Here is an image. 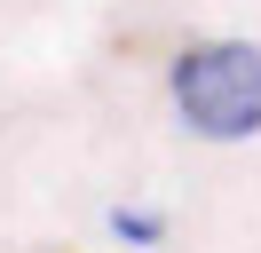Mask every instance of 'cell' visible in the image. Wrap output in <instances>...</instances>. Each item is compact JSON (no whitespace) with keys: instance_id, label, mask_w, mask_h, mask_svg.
<instances>
[{"instance_id":"obj_1","label":"cell","mask_w":261,"mask_h":253,"mask_svg":"<svg viewBox=\"0 0 261 253\" xmlns=\"http://www.w3.org/2000/svg\"><path fill=\"white\" fill-rule=\"evenodd\" d=\"M174 111L206 142L261 135V47L253 40H198L174 56Z\"/></svg>"}]
</instances>
